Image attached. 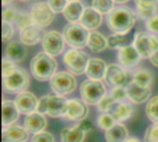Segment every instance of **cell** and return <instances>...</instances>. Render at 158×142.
Returning <instances> with one entry per match:
<instances>
[{"mask_svg":"<svg viewBox=\"0 0 158 142\" xmlns=\"http://www.w3.org/2000/svg\"><path fill=\"white\" fill-rule=\"evenodd\" d=\"M14 23L19 30H23L34 24L31 15L25 13V12H18L15 18Z\"/></svg>","mask_w":158,"mask_h":142,"instance_id":"obj_33","label":"cell"},{"mask_svg":"<svg viewBox=\"0 0 158 142\" xmlns=\"http://www.w3.org/2000/svg\"><path fill=\"white\" fill-rule=\"evenodd\" d=\"M78 126L86 133V132H88V131H90V130H92V123L90 122V121H87V120H82L81 123H79L78 124Z\"/></svg>","mask_w":158,"mask_h":142,"instance_id":"obj_46","label":"cell"},{"mask_svg":"<svg viewBox=\"0 0 158 142\" xmlns=\"http://www.w3.org/2000/svg\"><path fill=\"white\" fill-rule=\"evenodd\" d=\"M17 13H18V12L15 10L14 7H11V6L5 7V8L3 9V13H2L3 21H4V22H8V23L14 22Z\"/></svg>","mask_w":158,"mask_h":142,"instance_id":"obj_41","label":"cell"},{"mask_svg":"<svg viewBox=\"0 0 158 142\" xmlns=\"http://www.w3.org/2000/svg\"><path fill=\"white\" fill-rule=\"evenodd\" d=\"M56 61L45 52H39L31 61L30 68L33 78L39 81H46L56 74Z\"/></svg>","mask_w":158,"mask_h":142,"instance_id":"obj_2","label":"cell"},{"mask_svg":"<svg viewBox=\"0 0 158 142\" xmlns=\"http://www.w3.org/2000/svg\"><path fill=\"white\" fill-rule=\"evenodd\" d=\"M116 102L120 103L122 101H124L127 97H128V92H127V88H123V87H114L110 93H109Z\"/></svg>","mask_w":158,"mask_h":142,"instance_id":"obj_38","label":"cell"},{"mask_svg":"<svg viewBox=\"0 0 158 142\" xmlns=\"http://www.w3.org/2000/svg\"><path fill=\"white\" fill-rule=\"evenodd\" d=\"M154 81V75L148 69H140L133 74V81L143 87H151Z\"/></svg>","mask_w":158,"mask_h":142,"instance_id":"obj_31","label":"cell"},{"mask_svg":"<svg viewBox=\"0 0 158 142\" xmlns=\"http://www.w3.org/2000/svg\"><path fill=\"white\" fill-rule=\"evenodd\" d=\"M15 103L19 113L24 115H30L36 111L38 100L33 93L30 91H22L16 96Z\"/></svg>","mask_w":158,"mask_h":142,"instance_id":"obj_15","label":"cell"},{"mask_svg":"<svg viewBox=\"0 0 158 142\" xmlns=\"http://www.w3.org/2000/svg\"><path fill=\"white\" fill-rule=\"evenodd\" d=\"M116 3H118V4H124V3H127V2H129L130 0H114Z\"/></svg>","mask_w":158,"mask_h":142,"instance_id":"obj_50","label":"cell"},{"mask_svg":"<svg viewBox=\"0 0 158 142\" xmlns=\"http://www.w3.org/2000/svg\"><path fill=\"white\" fill-rule=\"evenodd\" d=\"M16 67H17V66L15 65V62L8 59L7 57L3 58V61H2V76L6 77V76L9 75L10 73H12L16 69Z\"/></svg>","mask_w":158,"mask_h":142,"instance_id":"obj_39","label":"cell"},{"mask_svg":"<svg viewBox=\"0 0 158 142\" xmlns=\"http://www.w3.org/2000/svg\"><path fill=\"white\" fill-rule=\"evenodd\" d=\"M31 15L34 25L45 28L49 26L55 18V12L52 10L47 2H37L32 5L31 9Z\"/></svg>","mask_w":158,"mask_h":142,"instance_id":"obj_10","label":"cell"},{"mask_svg":"<svg viewBox=\"0 0 158 142\" xmlns=\"http://www.w3.org/2000/svg\"><path fill=\"white\" fill-rule=\"evenodd\" d=\"M65 43L63 34L56 30H50L44 34L42 40V46L44 52L52 56H56L62 53L65 47Z\"/></svg>","mask_w":158,"mask_h":142,"instance_id":"obj_11","label":"cell"},{"mask_svg":"<svg viewBox=\"0 0 158 142\" xmlns=\"http://www.w3.org/2000/svg\"><path fill=\"white\" fill-rule=\"evenodd\" d=\"M137 10L143 18H149L156 14L157 9V0H134Z\"/></svg>","mask_w":158,"mask_h":142,"instance_id":"obj_28","label":"cell"},{"mask_svg":"<svg viewBox=\"0 0 158 142\" xmlns=\"http://www.w3.org/2000/svg\"><path fill=\"white\" fill-rule=\"evenodd\" d=\"M105 81L109 86L127 88L132 83L133 75L117 64H110L107 66Z\"/></svg>","mask_w":158,"mask_h":142,"instance_id":"obj_9","label":"cell"},{"mask_svg":"<svg viewBox=\"0 0 158 142\" xmlns=\"http://www.w3.org/2000/svg\"><path fill=\"white\" fill-rule=\"evenodd\" d=\"M114 0H93V7L101 14H108L114 7Z\"/></svg>","mask_w":158,"mask_h":142,"instance_id":"obj_36","label":"cell"},{"mask_svg":"<svg viewBox=\"0 0 158 142\" xmlns=\"http://www.w3.org/2000/svg\"><path fill=\"white\" fill-rule=\"evenodd\" d=\"M3 142H25L29 139V131L20 126L12 125L3 128Z\"/></svg>","mask_w":158,"mask_h":142,"instance_id":"obj_20","label":"cell"},{"mask_svg":"<svg viewBox=\"0 0 158 142\" xmlns=\"http://www.w3.org/2000/svg\"><path fill=\"white\" fill-rule=\"evenodd\" d=\"M68 101L63 95L48 94V110L47 115L56 118L65 116L68 110Z\"/></svg>","mask_w":158,"mask_h":142,"instance_id":"obj_14","label":"cell"},{"mask_svg":"<svg viewBox=\"0 0 158 142\" xmlns=\"http://www.w3.org/2000/svg\"><path fill=\"white\" fill-rule=\"evenodd\" d=\"M125 142H142L139 139L137 138H130V139H127Z\"/></svg>","mask_w":158,"mask_h":142,"instance_id":"obj_48","label":"cell"},{"mask_svg":"<svg viewBox=\"0 0 158 142\" xmlns=\"http://www.w3.org/2000/svg\"><path fill=\"white\" fill-rule=\"evenodd\" d=\"M117 103L118 102H116L115 99L110 94H108V95H105L96 105L98 110L103 113H110V112L112 113Z\"/></svg>","mask_w":158,"mask_h":142,"instance_id":"obj_34","label":"cell"},{"mask_svg":"<svg viewBox=\"0 0 158 142\" xmlns=\"http://www.w3.org/2000/svg\"><path fill=\"white\" fill-rule=\"evenodd\" d=\"M85 132L77 125L74 128H64L61 130L62 142H83L85 139Z\"/></svg>","mask_w":158,"mask_h":142,"instance_id":"obj_26","label":"cell"},{"mask_svg":"<svg viewBox=\"0 0 158 142\" xmlns=\"http://www.w3.org/2000/svg\"><path fill=\"white\" fill-rule=\"evenodd\" d=\"M68 1H69V2H72V1H79V0H68Z\"/></svg>","mask_w":158,"mask_h":142,"instance_id":"obj_51","label":"cell"},{"mask_svg":"<svg viewBox=\"0 0 158 142\" xmlns=\"http://www.w3.org/2000/svg\"><path fill=\"white\" fill-rule=\"evenodd\" d=\"M106 24L114 33H129L135 24V16L131 8L117 6L107 14Z\"/></svg>","mask_w":158,"mask_h":142,"instance_id":"obj_1","label":"cell"},{"mask_svg":"<svg viewBox=\"0 0 158 142\" xmlns=\"http://www.w3.org/2000/svg\"><path fill=\"white\" fill-rule=\"evenodd\" d=\"M5 54L6 56L13 62H21L27 55V50L23 43L12 42L6 46Z\"/></svg>","mask_w":158,"mask_h":142,"instance_id":"obj_24","label":"cell"},{"mask_svg":"<svg viewBox=\"0 0 158 142\" xmlns=\"http://www.w3.org/2000/svg\"><path fill=\"white\" fill-rule=\"evenodd\" d=\"M134 108L129 103H118L112 111V115L117 120V122H125L130 119L133 114Z\"/></svg>","mask_w":158,"mask_h":142,"instance_id":"obj_29","label":"cell"},{"mask_svg":"<svg viewBox=\"0 0 158 142\" xmlns=\"http://www.w3.org/2000/svg\"><path fill=\"white\" fill-rule=\"evenodd\" d=\"M89 113L87 103L81 99H70L68 101V110L65 117L72 121L84 120Z\"/></svg>","mask_w":158,"mask_h":142,"instance_id":"obj_12","label":"cell"},{"mask_svg":"<svg viewBox=\"0 0 158 142\" xmlns=\"http://www.w3.org/2000/svg\"><path fill=\"white\" fill-rule=\"evenodd\" d=\"M117 124V120L113 116L112 114L109 113H104L101 116H99L97 119V125L100 128L103 130H109L111 128H113Z\"/></svg>","mask_w":158,"mask_h":142,"instance_id":"obj_35","label":"cell"},{"mask_svg":"<svg viewBox=\"0 0 158 142\" xmlns=\"http://www.w3.org/2000/svg\"><path fill=\"white\" fill-rule=\"evenodd\" d=\"M80 92L82 100L87 104L95 105L106 95V90L101 80L88 79L81 83L80 87Z\"/></svg>","mask_w":158,"mask_h":142,"instance_id":"obj_6","label":"cell"},{"mask_svg":"<svg viewBox=\"0 0 158 142\" xmlns=\"http://www.w3.org/2000/svg\"><path fill=\"white\" fill-rule=\"evenodd\" d=\"M142 56L140 55L137 49L134 47V45H126L122 48H120L118 52V63L127 68L133 67L137 66L141 61Z\"/></svg>","mask_w":158,"mask_h":142,"instance_id":"obj_13","label":"cell"},{"mask_svg":"<svg viewBox=\"0 0 158 142\" xmlns=\"http://www.w3.org/2000/svg\"><path fill=\"white\" fill-rule=\"evenodd\" d=\"M102 20V14L100 12H98L93 6L85 7L80 19V24H81L88 30H95L100 27Z\"/></svg>","mask_w":158,"mask_h":142,"instance_id":"obj_18","label":"cell"},{"mask_svg":"<svg viewBox=\"0 0 158 142\" xmlns=\"http://www.w3.org/2000/svg\"><path fill=\"white\" fill-rule=\"evenodd\" d=\"M87 46L94 53H101L108 47L107 38L98 31H92L89 35Z\"/></svg>","mask_w":158,"mask_h":142,"instance_id":"obj_25","label":"cell"},{"mask_svg":"<svg viewBox=\"0 0 158 142\" xmlns=\"http://www.w3.org/2000/svg\"><path fill=\"white\" fill-rule=\"evenodd\" d=\"M48 110V95L43 96L38 100V104L36 108V112L42 115L47 114Z\"/></svg>","mask_w":158,"mask_h":142,"instance_id":"obj_45","label":"cell"},{"mask_svg":"<svg viewBox=\"0 0 158 142\" xmlns=\"http://www.w3.org/2000/svg\"><path fill=\"white\" fill-rule=\"evenodd\" d=\"M50 87L56 94L67 95L75 91L77 81L71 73L60 71L56 73L50 79Z\"/></svg>","mask_w":158,"mask_h":142,"instance_id":"obj_8","label":"cell"},{"mask_svg":"<svg viewBox=\"0 0 158 142\" xmlns=\"http://www.w3.org/2000/svg\"><path fill=\"white\" fill-rule=\"evenodd\" d=\"M14 35V29L12 25L8 22H4L2 23V39L3 42H7L9 41Z\"/></svg>","mask_w":158,"mask_h":142,"instance_id":"obj_42","label":"cell"},{"mask_svg":"<svg viewBox=\"0 0 158 142\" xmlns=\"http://www.w3.org/2000/svg\"><path fill=\"white\" fill-rule=\"evenodd\" d=\"M44 34L45 33L44 32L43 28L33 24L23 30H20L19 33L20 43L27 46L35 45L39 42H42Z\"/></svg>","mask_w":158,"mask_h":142,"instance_id":"obj_17","label":"cell"},{"mask_svg":"<svg viewBox=\"0 0 158 142\" xmlns=\"http://www.w3.org/2000/svg\"><path fill=\"white\" fill-rule=\"evenodd\" d=\"M20 1H28V0H20Z\"/></svg>","mask_w":158,"mask_h":142,"instance_id":"obj_52","label":"cell"},{"mask_svg":"<svg viewBox=\"0 0 158 142\" xmlns=\"http://www.w3.org/2000/svg\"><path fill=\"white\" fill-rule=\"evenodd\" d=\"M48 5L55 13L63 12L68 5V0H47Z\"/></svg>","mask_w":158,"mask_h":142,"instance_id":"obj_40","label":"cell"},{"mask_svg":"<svg viewBox=\"0 0 158 142\" xmlns=\"http://www.w3.org/2000/svg\"><path fill=\"white\" fill-rule=\"evenodd\" d=\"M130 42L129 33H114L107 37V44L110 49H118L126 46Z\"/></svg>","mask_w":158,"mask_h":142,"instance_id":"obj_30","label":"cell"},{"mask_svg":"<svg viewBox=\"0 0 158 142\" xmlns=\"http://www.w3.org/2000/svg\"><path fill=\"white\" fill-rule=\"evenodd\" d=\"M30 84L28 72L21 67H17L9 75L3 77V89L6 93L15 94L24 91Z\"/></svg>","mask_w":158,"mask_h":142,"instance_id":"obj_3","label":"cell"},{"mask_svg":"<svg viewBox=\"0 0 158 142\" xmlns=\"http://www.w3.org/2000/svg\"><path fill=\"white\" fill-rule=\"evenodd\" d=\"M106 140L107 142H125L128 139L129 133L125 126L116 124L113 128L106 132Z\"/></svg>","mask_w":158,"mask_h":142,"instance_id":"obj_27","label":"cell"},{"mask_svg":"<svg viewBox=\"0 0 158 142\" xmlns=\"http://www.w3.org/2000/svg\"><path fill=\"white\" fill-rule=\"evenodd\" d=\"M19 111L15 103V101L3 100L2 103V124L3 128L12 126L19 119Z\"/></svg>","mask_w":158,"mask_h":142,"instance_id":"obj_19","label":"cell"},{"mask_svg":"<svg viewBox=\"0 0 158 142\" xmlns=\"http://www.w3.org/2000/svg\"><path fill=\"white\" fill-rule=\"evenodd\" d=\"M128 98L134 103H143L148 101L151 96V87H143L134 82L127 87Z\"/></svg>","mask_w":158,"mask_h":142,"instance_id":"obj_21","label":"cell"},{"mask_svg":"<svg viewBox=\"0 0 158 142\" xmlns=\"http://www.w3.org/2000/svg\"><path fill=\"white\" fill-rule=\"evenodd\" d=\"M13 0H2V4L3 6H6V5H8L12 2Z\"/></svg>","mask_w":158,"mask_h":142,"instance_id":"obj_49","label":"cell"},{"mask_svg":"<svg viewBox=\"0 0 158 142\" xmlns=\"http://www.w3.org/2000/svg\"><path fill=\"white\" fill-rule=\"evenodd\" d=\"M146 29L152 32L158 34V15L155 14L146 20Z\"/></svg>","mask_w":158,"mask_h":142,"instance_id":"obj_44","label":"cell"},{"mask_svg":"<svg viewBox=\"0 0 158 142\" xmlns=\"http://www.w3.org/2000/svg\"><path fill=\"white\" fill-rule=\"evenodd\" d=\"M107 69V65L103 59L100 58H90L85 74L90 79L101 80L105 79Z\"/></svg>","mask_w":158,"mask_h":142,"instance_id":"obj_16","label":"cell"},{"mask_svg":"<svg viewBox=\"0 0 158 142\" xmlns=\"http://www.w3.org/2000/svg\"><path fill=\"white\" fill-rule=\"evenodd\" d=\"M24 128L32 134H37L39 132H42L46 128L47 121L44 115L39 114L37 112H33L30 115H27V116L24 118Z\"/></svg>","mask_w":158,"mask_h":142,"instance_id":"obj_22","label":"cell"},{"mask_svg":"<svg viewBox=\"0 0 158 142\" xmlns=\"http://www.w3.org/2000/svg\"><path fill=\"white\" fill-rule=\"evenodd\" d=\"M145 114L149 120L154 124H158V95L148 101L145 106Z\"/></svg>","mask_w":158,"mask_h":142,"instance_id":"obj_32","label":"cell"},{"mask_svg":"<svg viewBox=\"0 0 158 142\" xmlns=\"http://www.w3.org/2000/svg\"><path fill=\"white\" fill-rule=\"evenodd\" d=\"M150 59V62L153 66L155 67H158V50L149 58Z\"/></svg>","mask_w":158,"mask_h":142,"instance_id":"obj_47","label":"cell"},{"mask_svg":"<svg viewBox=\"0 0 158 142\" xmlns=\"http://www.w3.org/2000/svg\"><path fill=\"white\" fill-rule=\"evenodd\" d=\"M89 59V55L85 52L76 48L68 50L63 56L64 65L69 73L78 76L85 73Z\"/></svg>","mask_w":158,"mask_h":142,"instance_id":"obj_5","label":"cell"},{"mask_svg":"<svg viewBox=\"0 0 158 142\" xmlns=\"http://www.w3.org/2000/svg\"><path fill=\"white\" fill-rule=\"evenodd\" d=\"M133 45L142 58H150L158 50V35L140 31L134 35Z\"/></svg>","mask_w":158,"mask_h":142,"instance_id":"obj_7","label":"cell"},{"mask_svg":"<svg viewBox=\"0 0 158 142\" xmlns=\"http://www.w3.org/2000/svg\"><path fill=\"white\" fill-rule=\"evenodd\" d=\"M84 9L83 4L80 1L69 2L63 11V15L69 23H77L80 21Z\"/></svg>","mask_w":158,"mask_h":142,"instance_id":"obj_23","label":"cell"},{"mask_svg":"<svg viewBox=\"0 0 158 142\" xmlns=\"http://www.w3.org/2000/svg\"><path fill=\"white\" fill-rule=\"evenodd\" d=\"M89 31L81 24L69 23L63 29V37L67 44L73 48H83L87 45Z\"/></svg>","mask_w":158,"mask_h":142,"instance_id":"obj_4","label":"cell"},{"mask_svg":"<svg viewBox=\"0 0 158 142\" xmlns=\"http://www.w3.org/2000/svg\"><path fill=\"white\" fill-rule=\"evenodd\" d=\"M31 142H54V137L49 132L42 131L34 134L31 139Z\"/></svg>","mask_w":158,"mask_h":142,"instance_id":"obj_43","label":"cell"},{"mask_svg":"<svg viewBox=\"0 0 158 142\" xmlns=\"http://www.w3.org/2000/svg\"><path fill=\"white\" fill-rule=\"evenodd\" d=\"M145 142H158V124H154L148 127L144 134Z\"/></svg>","mask_w":158,"mask_h":142,"instance_id":"obj_37","label":"cell"}]
</instances>
